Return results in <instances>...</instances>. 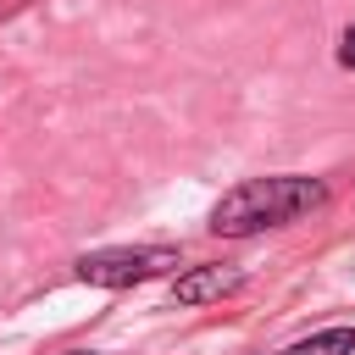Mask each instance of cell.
I'll return each instance as SVG.
<instances>
[{
    "instance_id": "cell-5",
    "label": "cell",
    "mask_w": 355,
    "mask_h": 355,
    "mask_svg": "<svg viewBox=\"0 0 355 355\" xmlns=\"http://www.w3.org/2000/svg\"><path fill=\"white\" fill-rule=\"evenodd\" d=\"M338 61L355 67V28H344V39H338Z\"/></svg>"
},
{
    "instance_id": "cell-3",
    "label": "cell",
    "mask_w": 355,
    "mask_h": 355,
    "mask_svg": "<svg viewBox=\"0 0 355 355\" xmlns=\"http://www.w3.org/2000/svg\"><path fill=\"white\" fill-rule=\"evenodd\" d=\"M244 283L239 266H189L183 277H172V305H211L222 294H233Z\"/></svg>"
},
{
    "instance_id": "cell-2",
    "label": "cell",
    "mask_w": 355,
    "mask_h": 355,
    "mask_svg": "<svg viewBox=\"0 0 355 355\" xmlns=\"http://www.w3.org/2000/svg\"><path fill=\"white\" fill-rule=\"evenodd\" d=\"M178 266V250H161V244H144V250H89L78 261V277L94 283V288H133V283H150L161 272Z\"/></svg>"
},
{
    "instance_id": "cell-7",
    "label": "cell",
    "mask_w": 355,
    "mask_h": 355,
    "mask_svg": "<svg viewBox=\"0 0 355 355\" xmlns=\"http://www.w3.org/2000/svg\"><path fill=\"white\" fill-rule=\"evenodd\" d=\"M349 355H355V349H349Z\"/></svg>"
},
{
    "instance_id": "cell-4",
    "label": "cell",
    "mask_w": 355,
    "mask_h": 355,
    "mask_svg": "<svg viewBox=\"0 0 355 355\" xmlns=\"http://www.w3.org/2000/svg\"><path fill=\"white\" fill-rule=\"evenodd\" d=\"M349 349H355V327H322V333H311V338L283 344L277 355H349Z\"/></svg>"
},
{
    "instance_id": "cell-6",
    "label": "cell",
    "mask_w": 355,
    "mask_h": 355,
    "mask_svg": "<svg viewBox=\"0 0 355 355\" xmlns=\"http://www.w3.org/2000/svg\"><path fill=\"white\" fill-rule=\"evenodd\" d=\"M67 355H94V349H67Z\"/></svg>"
},
{
    "instance_id": "cell-1",
    "label": "cell",
    "mask_w": 355,
    "mask_h": 355,
    "mask_svg": "<svg viewBox=\"0 0 355 355\" xmlns=\"http://www.w3.org/2000/svg\"><path fill=\"white\" fill-rule=\"evenodd\" d=\"M327 200V183L322 178H300V172H283V178H244L239 189H227L211 211V233L222 239H250V233H266V227H283L305 211H316Z\"/></svg>"
}]
</instances>
